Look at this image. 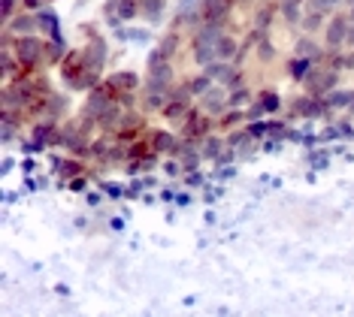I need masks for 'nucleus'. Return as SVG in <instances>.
I'll return each instance as SVG.
<instances>
[{"mask_svg": "<svg viewBox=\"0 0 354 317\" xmlns=\"http://www.w3.org/2000/svg\"><path fill=\"white\" fill-rule=\"evenodd\" d=\"M39 55H43V43H39L37 37L15 39V58L21 64H34V61H39Z\"/></svg>", "mask_w": 354, "mask_h": 317, "instance_id": "f257e3e1", "label": "nucleus"}, {"mask_svg": "<svg viewBox=\"0 0 354 317\" xmlns=\"http://www.w3.org/2000/svg\"><path fill=\"white\" fill-rule=\"evenodd\" d=\"M151 67V79H149V91H155V94H164V91H170V82H173V70L167 67V61L164 64H149Z\"/></svg>", "mask_w": 354, "mask_h": 317, "instance_id": "f03ea898", "label": "nucleus"}, {"mask_svg": "<svg viewBox=\"0 0 354 317\" xmlns=\"http://www.w3.org/2000/svg\"><path fill=\"white\" fill-rule=\"evenodd\" d=\"M333 85H336V73H309V76H306V88L315 97L333 91Z\"/></svg>", "mask_w": 354, "mask_h": 317, "instance_id": "7ed1b4c3", "label": "nucleus"}, {"mask_svg": "<svg viewBox=\"0 0 354 317\" xmlns=\"http://www.w3.org/2000/svg\"><path fill=\"white\" fill-rule=\"evenodd\" d=\"M206 73L215 79V82H221V85H227V88L239 85V76H236V73H233L224 61H212V64H206Z\"/></svg>", "mask_w": 354, "mask_h": 317, "instance_id": "20e7f679", "label": "nucleus"}, {"mask_svg": "<svg viewBox=\"0 0 354 317\" xmlns=\"http://www.w3.org/2000/svg\"><path fill=\"white\" fill-rule=\"evenodd\" d=\"M106 109H109V94L103 91V88H94V94L88 97V103H85V115L94 121V118H100Z\"/></svg>", "mask_w": 354, "mask_h": 317, "instance_id": "39448f33", "label": "nucleus"}, {"mask_svg": "<svg viewBox=\"0 0 354 317\" xmlns=\"http://www.w3.org/2000/svg\"><path fill=\"white\" fill-rule=\"evenodd\" d=\"M348 19H345V15H336L333 21L327 24V43L330 46H342L345 39H348Z\"/></svg>", "mask_w": 354, "mask_h": 317, "instance_id": "423d86ee", "label": "nucleus"}, {"mask_svg": "<svg viewBox=\"0 0 354 317\" xmlns=\"http://www.w3.org/2000/svg\"><path fill=\"white\" fill-rule=\"evenodd\" d=\"M37 21H39V28L46 30V34H49L52 39H61V30H58V19H55V15L49 12V10H43L37 15Z\"/></svg>", "mask_w": 354, "mask_h": 317, "instance_id": "0eeeda50", "label": "nucleus"}, {"mask_svg": "<svg viewBox=\"0 0 354 317\" xmlns=\"http://www.w3.org/2000/svg\"><path fill=\"white\" fill-rule=\"evenodd\" d=\"M203 106L209 115H221L224 112V94L221 91H206L203 94Z\"/></svg>", "mask_w": 354, "mask_h": 317, "instance_id": "6e6552de", "label": "nucleus"}, {"mask_svg": "<svg viewBox=\"0 0 354 317\" xmlns=\"http://www.w3.org/2000/svg\"><path fill=\"white\" fill-rule=\"evenodd\" d=\"M297 55H300V58H309L312 64L321 61V52H318V46L312 43V39H300V43H297Z\"/></svg>", "mask_w": 354, "mask_h": 317, "instance_id": "1a4fd4ad", "label": "nucleus"}, {"mask_svg": "<svg viewBox=\"0 0 354 317\" xmlns=\"http://www.w3.org/2000/svg\"><path fill=\"white\" fill-rule=\"evenodd\" d=\"M233 55H236V43H233L230 37H221V43L215 46V58H218V61H230Z\"/></svg>", "mask_w": 354, "mask_h": 317, "instance_id": "9d476101", "label": "nucleus"}, {"mask_svg": "<svg viewBox=\"0 0 354 317\" xmlns=\"http://www.w3.org/2000/svg\"><path fill=\"white\" fill-rule=\"evenodd\" d=\"M133 85H136L133 73H115V76L109 79V88H115V91H118V88H133Z\"/></svg>", "mask_w": 354, "mask_h": 317, "instance_id": "9b49d317", "label": "nucleus"}, {"mask_svg": "<svg viewBox=\"0 0 354 317\" xmlns=\"http://www.w3.org/2000/svg\"><path fill=\"white\" fill-rule=\"evenodd\" d=\"M136 10H142V3H136V0H118V19H133Z\"/></svg>", "mask_w": 354, "mask_h": 317, "instance_id": "f8f14e48", "label": "nucleus"}, {"mask_svg": "<svg viewBox=\"0 0 354 317\" xmlns=\"http://www.w3.org/2000/svg\"><path fill=\"white\" fill-rule=\"evenodd\" d=\"M37 24H39L37 19H30V15H21V19H15V21L10 24V30H15V34H19V30H21V34H30Z\"/></svg>", "mask_w": 354, "mask_h": 317, "instance_id": "ddd939ff", "label": "nucleus"}, {"mask_svg": "<svg viewBox=\"0 0 354 317\" xmlns=\"http://www.w3.org/2000/svg\"><path fill=\"white\" fill-rule=\"evenodd\" d=\"M297 112H300V115H309V118H315V115H321V103H315V100H300L297 103Z\"/></svg>", "mask_w": 354, "mask_h": 317, "instance_id": "4468645a", "label": "nucleus"}, {"mask_svg": "<svg viewBox=\"0 0 354 317\" xmlns=\"http://www.w3.org/2000/svg\"><path fill=\"white\" fill-rule=\"evenodd\" d=\"M34 136H37V142H61V133H55V127H49V124L46 127L39 124Z\"/></svg>", "mask_w": 354, "mask_h": 317, "instance_id": "2eb2a0df", "label": "nucleus"}, {"mask_svg": "<svg viewBox=\"0 0 354 317\" xmlns=\"http://www.w3.org/2000/svg\"><path fill=\"white\" fill-rule=\"evenodd\" d=\"M155 151H176V140L170 133H164V130H160V133L155 136Z\"/></svg>", "mask_w": 354, "mask_h": 317, "instance_id": "dca6fc26", "label": "nucleus"}, {"mask_svg": "<svg viewBox=\"0 0 354 317\" xmlns=\"http://www.w3.org/2000/svg\"><path fill=\"white\" fill-rule=\"evenodd\" d=\"M330 106H345V103H354V94L351 91H336V94H330ZM354 109V106H351Z\"/></svg>", "mask_w": 354, "mask_h": 317, "instance_id": "f3484780", "label": "nucleus"}, {"mask_svg": "<svg viewBox=\"0 0 354 317\" xmlns=\"http://www.w3.org/2000/svg\"><path fill=\"white\" fill-rule=\"evenodd\" d=\"M140 3H142V12H146L151 21H155V19H158V12H160V3H164V0H140Z\"/></svg>", "mask_w": 354, "mask_h": 317, "instance_id": "a211bd4d", "label": "nucleus"}, {"mask_svg": "<svg viewBox=\"0 0 354 317\" xmlns=\"http://www.w3.org/2000/svg\"><path fill=\"white\" fill-rule=\"evenodd\" d=\"M336 3H339V0H309V12H327V10H333Z\"/></svg>", "mask_w": 354, "mask_h": 317, "instance_id": "6ab92c4d", "label": "nucleus"}, {"mask_svg": "<svg viewBox=\"0 0 354 317\" xmlns=\"http://www.w3.org/2000/svg\"><path fill=\"white\" fill-rule=\"evenodd\" d=\"M309 64H312L309 58H297V61L291 64V73H294V79H303V73H312V70H309Z\"/></svg>", "mask_w": 354, "mask_h": 317, "instance_id": "aec40b11", "label": "nucleus"}, {"mask_svg": "<svg viewBox=\"0 0 354 317\" xmlns=\"http://www.w3.org/2000/svg\"><path fill=\"white\" fill-rule=\"evenodd\" d=\"M209 82H212V76H209V73H206V76H197V79H194V85H191V91H194V94H206Z\"/></svg>", "mask_w": 354, "mask_h": 317, "instance_id": "412c9836", "label": "nucleus"}, {"mask_svg": "<svg viewBox=\"0 0 354 317\" xmlns=\"http://www.w3.org/2000/svg\"><path fill=\"white\" fill-rule=\"evenodd\" d=\"M297 6H300V0H285V3H281V10H285V19L288 21H297Z\"/></svg>", "mask_w": 354, "mask_h": 317, "instance_id": "4be33fe9", "label": "nucleus"}, {"mask_svg": "<svg viewBox=\"0 0 354 317\" xmlns=\"http://www.w3.org/2000/svg\"><path fill=\"white\" fill-rule=\"evenodd\" d=\"M176 46H179V37H176V34H170V37L164 39V43H160V52H164L167 58H170V55L176 52Z\"/></svg>", "mask_w": 354, "mask_h": 317, "instance_id": "5701e85b", "label": "nucleus"}, {"mask_svg": "<svg viewBox=\"0 0 354 317\" xmlns=\"http://www.w3.org/2000/svg\"><path fill=\"white\" fill-rule=\"evenodd\" d=\"M261 106H263L267 112H276V109H279V97H276V94H263V97H261Z\"/></svg>", "mask_w": 354, "mask_h": 317, "instance_id": "b1692460", "label": "nucleus"}, {"mask_svg": "<svg viewBox=\"0 0 354 317\" xmlns=\"http://www.w3.org/2000/svg\"><path fill=\"white\" fill-rule=\"evenodd\" d=\"M321 15L324 12H312V15H306V30H315V28H321Z\"/></svg>", "mask_w": 354, "mask_h": 317, "instance_id": "393cba45", "label": "nucleus"}, {"mask_svg": "<svg viewBox=\"0 0 354 317\" xmlns=\"http://www.w3.org/2000/svg\"><path fill=\"white\" fill-rule=\"evenodd\" d=\"M61 55H64V43L55 39V46H49V61H61Z\"/></svg>", "mask_w": 354, "mask_h": 317, "instance_id": "a878e982", "label": "nucleus"}, {"mask_svg": "<svg viewBox=\"0 0 354 317\" xmlns=\"http://www.w3.org/2000/svg\"><path fill=\"white\" fill-rule=\"evenodd\" d=\"M182 164H185V169H194V166H197V154H194V151H188V154L182 157Z\"/></svg>", "mask_w": 354, "mask_h": 317, "instance_id": "bb28decb", "label": "nucleus"}, {"mask_svg": "<svg viewBox=\"0 0 354 317\" xmlns=\"http://www.w3.org/2000/svg\"><path fill=\"white\" fill-rule=\"evenodd\" d=\"M218 148H221L218 142H215V140H209V142H206V157H215V151H218Z\"/></svg>", "mask_w": 354, "mask_h": 317, "instance_id": "cd10ccee", "label": "nucleus"}, {"mask_svg": "<svg viewBox=\"0 0 354 317\" xmlns=\"http://www.w3.org/2000/svg\"><path fill=\"white\" fill-rule=\"evenodd\" d=\"M248 133H252V136H263V133H267V127H263V124H252V127H248Z\"/></svg>", "mask_w": 354, "mask_h": 317, "instance_id": "c85d7f7f", "label": "nucleus"}, {"mask_svg": "<svg viewBox=\"0 0 354 317\" xmlns=\"http://www.w3.org/2000/svg\"><path fill=\"white\" fill-rule=\"evenodd\" d=\"M245 97H248L245 91H239V94H233V97H230V103H233V106H236V103H245Z\"/></svg>", "mask_w": 354, "mask_h": 317, "instance_id": "c756f323", "label": "nucleus"}, {"mask_svg": "<svg viewBox=\"0 0 354 317\" xmlns=\"http://www.w3.org/2000/svg\"><path fill=\"white\" fill-rule=\"evenodd\" d=\"M12 6H15V0H3V15H12Z\"/></svg>", "mask_w": 354, "mask_h": 317, "instance_id": "7c9ffc66", "label": "nucleus"}, {"mask_svg": "<svg viewBox=\"0 0 354 317\" xmlns=\"http://www.w3.org/2000/svg\"><path fill=\"white\" fill-rule=\"evenodd\" d=\"M25 6H30V10H34V6H39V0H25Z\"/></svg>", "mask_w": 354, "mask_h": 317, "instance_id": "2f4dec72", "label": "nucleus"}, {"mask_svg": "<svg viewBox=\"0 0 354 317\" xmlns=\"http://www.w3.org/2000/svg\"><path fill=\"white\" fill-rule=\"evenodd\" d=\"M345 3H348V6H354V0H345Z\"/></svg>", "mask_w": 354, "mask_h": 317, "instance_id": "473e14b6", "label": "nucleus"}]
</instances>
